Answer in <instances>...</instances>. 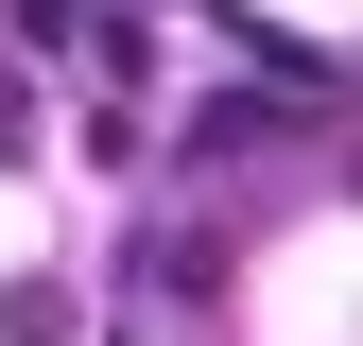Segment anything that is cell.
<instances>
[{
  "label": "cell",
  "instance_id": "cell-1",
  "mask_svg": "<svg viewBox=\"0 0 363 346\" xmlns=\"http://www.w3.org/2000/svg\"><path fill=\"white\" fill-rule=\"evenodd\" d=\"M18 18H35V35H52V18H69V0H18Z\"/></svg>",
  "mask_w": 363,
  "mask_h": 346
}]
</instances>
